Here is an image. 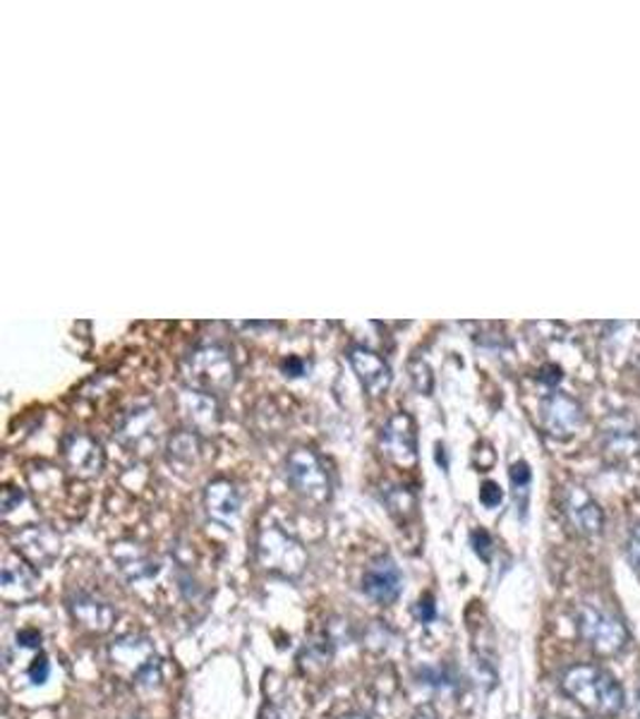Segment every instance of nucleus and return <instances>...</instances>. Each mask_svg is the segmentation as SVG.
Segmentation results:
<instances>
[{
  "label": "nucleus",
  "mask_w": 640,
  "mask_h": 719,
  "mask_svg": "<svg viewBox=\"0 0 640 719\" xmlns=\"http://www.w3.org/2000/svg\"><path fill=\"white\" fill-rule=\"evenodd\" d=\"M561 691L595 717H617L623 710V689L612 671L598 664H575L561 674Z\"/></svg>",
  "instance_id": "1"
},
{
  "label": "nucleus",
  "mask_w": 640,
  "mask_h": 719,
  "mask_svg": "<svg viewBox=\"0 0 640 719\" xmlns=\"http://www.w3.org/2000/svg\"><path fill=\"white\" fill-rule=\"evenodd\" d=\"M579 631L598 658H614L629 646V629L604 609L583 604L579 609Z\"/></svg>",
  "instance_id": "2"
},
{
  "label": "nucleus",
  "mask_w": 640,
  "mask_h": 719,
  "mask_svg": "<svg viewBox=\"0 0 640 719\" xmlns=\"http://www.w3.org/2000/svg\"><path fill=\"white\" fill-rule=\"evenodd\" d=\"M257 557L259 564L269 573L291 578V581L293 578H301L307 567V552L303 550V544L288 538L284 530H278L276 525H267L259 533Z\"/></svg>",
  "instance_id": "3"
},
{
  "label": "nucleus",
  "mask_w": 640,
  "mask_h": 719,
  "mask_svg": "<svg viewBox=\"0 0 640 719\" xmlns=\"http://www.w3.org/2000/svg\"><path fill=\"white\" fill-rule=\"evenodd\" d=\"M286 475L295 492L309 499V502H326L329 499V475H326L322 461L309 449L291 453Z\"/></svg>",
  "instance_id": "4"
},
{
  "label": "nucleus",
  "mask_w": 640,
  "mask_h": 719,
  "mask_svg": "<svg viewBox=\"0 0 640 719\" xmlns=\"http://www.w3.org/2000/svg\"><path fill=\"white\" fill-rule=\"evenodd\" d=\"M111 662L120 669H128L139 683L159 681V658L156 650L142 636H125L111 646Z\"/></svg>",
  "instance_id": "5"
},
{
  "label": "nucleus",
  "mask_w": 640,
  "mask_h": 719,
  "mask_svg": "<svg viewBox=\"0 0 640 719\" xmlns=\"http://www.w3.org/2000/svg\"><path fill=\"white\" fill-rule=\"evenodd\" d=\"M68 609L77 627H82L89 633H108L118 619L114 604L89 590L72 592L68 600Z\"/></svg>",
  "instance_id": "6"
},
{
  "label": "nucleus",
  "mask_w": 640,
  "mask_h": 719,
  "mask_svg": "<svg viewBox=\"0 0 640 719\" xmlns=\"http://www.w3.org/2000/svg\"><path fill=\"white\" fill-rule=\"evenodd\" d=\"M403 590V573L392 557H380L365 569L363 592L377 604H392Z\"/></svg>",
  "instance_id": "7"
},
{
  "label": "nucleus",
  "mask_w": 640,
  "mask_h": 719,
  "mask_svg": "<svg viewBox=\"0 0 640 719\" xmlns=\"http://www.w3.org/2000/svg\"><path fill=\"white\" fill-rule=\"evenodd\" d=\"M14 552L31 567H51L60 554V538L46 525H29L14 535Z\"/></svg>",
  "instance_id": "8"
},
{
  "label": "nucleus",
  "mask_w": 640,
  "mask_h": 719,
  "mask_svg": "<svg viewBox=\"0 0 640 719\" xmlns=\"http://www.w3.org/2000/svg\"><path fill=\"white\" fill-rule=\"evenodd\" d=\"M382 451L384 456L401 465V467H411L417 461V436H415V425L408 415H394L388 420V425L382 434Z\"/></svg>",
  "instance_id": "9"
},
{
  "label": "nucleus",
  "mask_w": 640,
  "mask_h": 719,
  "mask_svg": "<svg viewBox=\"0 0 640 719\" xmlns=\"http://www.w3.org/2000/svg\"><path fill=\"white\" fill-rule=\"evenodd\" d=\"M0 592L8 604H20L31 600L39 592V575L35 567L18 557H8L0 573Z\"/></svg>",
  "instance_id": "10"
},
{
  "label": "nucleus",
  "mask_w": 640,
  "mask_h": 719,
  "mask_svg": "<svg viewBox=\"0 0 640 719\" xmlns=\"http://www.w3.org/2000/svg\"><path fill=\"white\" fill-rule=\"evenodd\" d=\"M564 509L571 525L581 535H600L604 525V513L600 504L583 487H569L564 494Z\"/></svg>",
  "instance_id": "11"
},
{
  "label": "nucleus",
  "mask_w": 640,
  "mask_h": 719,
  "mask_svg": "<svg viewBox=\"0 0 640 719\" xmlns=\"http://www.w3.org/2000/svg\"><path fill=\"white\" fill-rule=\"evenodd\" d=\"M581 420H583L581 405L567 394H554L542 405L544 430H548L552 436H557V440H567V436H571L575 427L581 425Z\"/></svg>",
  "instance_id": "12"
},
{
  "label": "nucleus",
  "mask_w": 640,
  "mask_h": 719,
  "mask_svg": "<svg viewBox=\"0 0 640 719\" xmlns=\"http://www.w3.org/2000/svg\"><path fill=\"white\" fill-rule=\"evenodd\" d=\"M351 363L357 372V377H361L363 386L370 391L372 396L384 394L388 382H392V372H388V365L377 353L365 351V348H353Z\"/></svg>",
  "instance_id": "13"
},
{
  "label": "nucleus",
  "mask_w": 640,
  "mask_h": 719,
  "mask_svg": "<svg viewBox=\"0 0 640 719\" xmlns=\"http://www.w3.org/2000/svg\"><path fill=\"white\" fill-rule=\"evenodd\" d=\"M66 461L70 465V471L80 477H93L104 465L99 444H93L89 436H82V434L72 436V440L66 444Z\"/></svg>",
  "instance_id": "14"
},
{
  "label": "nucleus",
  "mask_w": 640,
  "mask_h": 719,
  "mask_svg": "<svg viewBox=\"0 0 640 719\" xmlns=\"http://www.w3.org/2000/svg\"><path fill=\"white\" fill-rule=\"evenodd\" d=\"M205 502H207V511H209L211 519L230 521L233 515H236L238 509H240V494H238L236 487H233L230 482L216 480L207 487Z\"/></svg>",
  "instance_id": "15"
},
{
  "label": "nucleus",
  "mask_w": 640,
  "mask_h": 719,
  "mask_svg": "<svg viewBox=\"0 0 640 719\" xmlns=\"http://www.w3.org/2000/svg\"><path fill=\"white\" fill-rule=\"evenodd\" d=\"M209 372H214V377L218 380V384H221V388H226L233 382V367H230L228 357L224 353L211 351V365H205V360H201L199 355L195 357L193 377H195V382L199 386L209 388V384H211V374Z\"/></svg>",
  "instance_id": "16"
},
{
  "label": "nucleus",
  "mask_w": 640,
  "mask_h": 719,
  "mask_svg": "<svg viewBox=\"0 0 640 719\" xmlns=\"http://www.w3.org/2000/svg\"><path fill=\"white\" fill-rule=\"evenodd\" d=\"M636 432H638L636 427H627L623 422H619L617 427L607 430V446H610V451H614V453H619V451L631 453L638 442Z\"/></svg>",
  "instance_id": "17"
},
{
  "label": "nucleus",
  "mask_w": 640,
  "mask_h": 719,
  "mask_svg": "<svg viewBox=\"0 0 640 719\" xmlns=\"http://www.w3.org/2000/svg\"><path fill=\"white\" fill-rule=\"evenodd\" d=\"M49 677H51V664L46 660V654H39V658L29 667V681L35 686H41L49 681Z\"/></svg>",
  "instance_id": "18"
},
{
  "label": "nucleus",
  "mask_w": 640,
  "mask_h": 719,
  "mask_svg": "<svg viewBox=\"0 0 640 719\" xmlns=\"http://www.w3.org/2000/svg\"><path fill=\"white\" fill-rule=\"evenodd\" d=\"M511 482H513V487H516V494L519 492L528 494V487H530V467H528V463H516L511 467Z\"/></svg>",
  "instance_id": "19"
},
{
  "label": "nucleus",
  "mask_w": 640,
  "mask_h": 719,
  "mask_svg": "<svg viewBox=\"0 0 640 719\" xmlns=\"http://www.w3.org/2000/svg\"><path fill=\"white\" fill-rule=\"evenodd\" d=\"M502 490H499V484L496 482H485L482 484V490H480V502L485 504L488 509H494L502 504Z\"/></svg>",
  "instance_id": "20"
},
{
  "label": "nucleus",
  "mask_w": 640,
  "mask_h": 719,
  "mask_svg": "<svg viewBox=\"0 0 640 719\" xmlns=\"http://www.w3.org/2000/svg\"><path fill=\"white\" fill-rule=\"evenodd\" d=\"M627 554H629V561H631L633 571L640 575V525H636L631 530L629 542H627Z\"/></svg>",
  "instance_id": "21"
},
{
  "label": "nucleus",
  "mask_w": 640,
  "mask_h": 719,
  "mask_svg": "<svg viewBox=\"0 0 640 719\" xmlns=\"http://www.w3.org/2000/svg\"><path fill=\"white\" fill-rule=\"evenodd\" d=\"M415 617L420 621H423V623L434 621V617H436V604H434V598L432 595H425V598L417 600V604H415Z\"/></svg>",
  "instance_id": "22"
},
{
  "label": "nucleus",
  "mask_w": 640,
  "mask_h": 719,
  "mask_svg": "<svg viewBox=\"0 0 640 719\" xmlns=\"http://www.w3.org/2000/svg\"><path fill=\"white\" fill-rule=\"evenodd\" d=\"M471 540H473L475 552L485 561H490V557H492V538L485 533V530H475V533L471 535Z\"/></svg>",
  "instance_id": "23"
},
{
  "label": "nucleus",
  "mask_w": 640,
  "mask_h": 719,
  "mask_svg": "<svg viewBox=\"0 0 640 719\" xmlns=\"http://www.w3.org/2000/svg\"><path fill=\"white\" fill-rule=\"evenodd\" d=\"M633 706H636V719H640V686L636 689V702H633Z\"/></svg>",
  "instance_id": "24"
},
{
  "label": "nucleus",
  "mask_w": 640,
  "mask_h": 719,
  "mask_svg": "<svg viewBox=\"0 0 640 719\" xmlns=\"http://www.w3.org/2000/svg\"><path fill=\"white\" fill-rule=\"evenodd\" d=\"M343 719H365V717H361V715H351V717H343Z\"/></svg>",
  "instance_id": "25"
}]
</instances>
